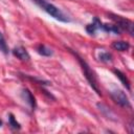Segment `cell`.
Segmentation results:
<instances>
[{
	"label": "cell",
	"mask_w": 134,
	"mask_h": 134,
	"mask_svg": "<svg viewBox=\"0 0 134 134\" xmlns=\"http://www.w3.org/2000/svg\"><path fill=\"white\" fill-rule=\"evenodd\" d=\"M69 51H70L71 53H73L74 57L77 59V61H79V63H80V65H81V67H82V70H83V72H84V75H85L86 80L88 81V83L90 84V86L92 87V89H93L98 95H100L102 93H100V90L98 89L97 80H96V76H95V73L93 72V70L90 68V66L87 64V62H86L81 55H79V53L74 52L72 49H69Z\"/></svg>",
	"instance_id": "obj_1"
},
{
	"label": "cell",
	"mask_w": 134,
	"mask_h": 134,
	"mask_svg": "<svg viewBox=\"0 0 134 134\" xmlns=\"http://www.w3.org/2000/svg\"><path fill=\"white\" fill-rule=\"evenodd\" d=\"M38 6H40L44 12H46L48 15L53 17L54 19L61 21V22H69L70 19L67 18V16L57 6H54L52 3L46 1V0H32Z\"/></svg>",
	"instance_id": "obj_2"
},
{
	"label": "cell",
	"mask_w": 134,
	"mask_h": 134,
	"mask_svg": "<svg viewBox=\"0 0 134 134\" xmlns=\"http://www.w3.org/2000/svg\"><path fill=\"white\" fill-rule=\"evenodd\" d=\"M111 16V19L115 21V24H117L121 30H126L128 31L131 36H133V22L128 20V19H125L120 16H116V15H110Z\"/></svg>",
	"instance_id": "obj_3"
},
{
	"label": "cell",
	"mask_w": 134,
	"mask_h": 134,
	"mask_svg": "<svg viewBox=\"0 0 134 134\" xmlns=\"http://www.w3.org/2000/svg\"><path fill=\"white\" fill-rule=\"evenodd\" d=\"M112 99L119 106L121 107H130V100L128 98V96L126 95V93L119 89H115L112 90L110 92Z\"/></svg>",
	"instance_id": "obj_4"
},
{
	"label": "cell",
	"mask_w": 134,
	"mask_h": 134,
	"mask_svg": "<svg viewBox=\"0 0 134 134\" xmlns=\"http://www.w3.org/2000/svg\"><path fill=\"white\" fill-rule=\"evenodd\" d=\"M21 97L23 98V100L28 104L30 106V108L35 109L36 108V99H35V96L32 95V93L28 90V89H23L22 92H21Z\"/></svg>",
	"instance_id": "obj_5"
},
{
	"label": "cell",
	"mask_w": 134,
	"mask_h": 134,
	"mask_svg": "<svg viewBox=\"0 0 134 134\" xmlns=\"http://www.w3.org/2000/svg\"><path fill=\"white\" fill-rule=\"evenodd\" d=\"M13 54H14L15 57H17V58H18L19 60H21V61H28V60L30 59L29 53H28L27 50H26L24 47H22V46L15 47V48L13 49Z\"/></svg>",
	"instance_id": "obj_6"
},
{
	"label": "cell",
	"mask_w": 134,
	"mask_h": 134,
	"mask_svg": "<svg viewBox=\"0 0 134 134\" xmlns=\"http://www.w3.org/2000/svg\"><path fill=\"white\" fill-rule=\"evenodd\" d=\"M102 24H103L102 21L97 17H94L92 23H90L86 26V30L89 35H94L97 29H102Z\"/></svg>",
	"instance_id": "obj_7"
},
{
	"label": "cell",
	"mask_w": 134,
	"mask_h": 134,
	"mask_svg": "<svg viewBox=\"0 0 134 134\" xmlns=\"http://www.w3.org/2000/svg\"><path fill=\"white\" fill-rule=\"evenodd\" d=\"M130 47V44L126 41H115L112 43V48L118 51H126Z\"/></svg>",
	"instance_id": "obj_8"
},
{
	"label": "cell",
	"mask_w": 134,
	"mask_h": 134,
	"mask_svg": "<svg viewBox=\"0 0 134 134\" xmlns=\"http://www.w3.org/2000/svg\"><path fill=\"white\" fill-rule=\"evenodd\" d=\"M113 72L116 74V76L120 80V82H121V84L127 88V89H130V82H129V80L127 79V76L120 71V70H118V69H114L113 70Z\"/></svg>",
	"instance_id": "obj_9"
},
{
	"label": "cell",
	"mask_w": 134,
	"mask_h": 134,
	"mask_svg": "<svg viewBox=\"0 0 134 134\" xmlns=\"http://www.w3.org/2000/svg\"><path fill=\"white\" fill-rule=\"evenodd\" d=\"M38 52L41 54V55H44V57H50V55H52V50L49 48V47H47V46H45V45H39V47H38Z\"/></svg>",
	"instance_id": "obj_10"
},
{
	"label": "cell",
	"mask_w": 134,
	"mask_h": 134,
	"mask_svg": "<svg viewBox=\"0 0 134 134\" xmlns=\"http://www.w3.org/2000/svg\"><path fill=\"white\" fill-rule=\"evenodd\" d=\"M0 51H2L3 53H7L8 52V47L6 45L5 39H4V37H3L1 31H0Z\"/></svg>",
	"instance_id": "obj_11"
},
{
	"label": "cell",
	"mask_w": 134,
	"mask_h": 134,
	"mask_svg": "<svg viewBox=\"0 0 134 134\" xmlns=\"http://www.w3.org/2000/svg\"><path fill=\"white\" fill-rule=\"evenodd\" d=\"M8 116H9V117H8V124H9V126H10L13 129L19 130L21 127H20V124L15 119V116H14L13 114H9Z\"/></svg>",
	"instance_id": "obj_12"
},
{
	"label": "cell",
	"mask_w": 134,
	"mask_h": 134,
	"mask_svg": "<svg viewBox=\"0 0 134 134\" xmlns=\"http://www.w3.org/2000/svg\"><path fill=\"white\" fill-rule=\"evenodd\" d=\"M98 58H99V60H100L102 62H105V63L112 61V54L109 53V52H106V51L100 52L99 55H98Z\"/></svg>",
	"instance_id": "obj_13"
},
{
	"label": "cell",
	"mask_w": 134,
	"mask_h": 134,
	"mask_svg": "<svg viewBox=\"0 0 134 134\" xmlns=\"http://www.w3.org/2000/svg\"><path fill=\"white\" fill-rule=\"evenodd\" d=\"M2 126V121H1V119H0V127Z\"/></svg>",
	"instance_id": "obj_14"
}]
</instances>
